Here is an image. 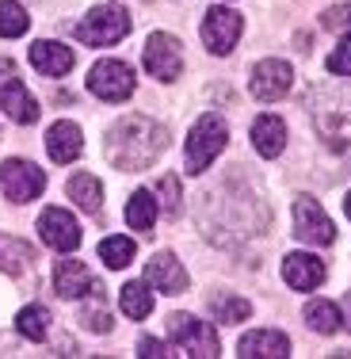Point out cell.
Returning a JSON list of instances; mask_svg holds the SVG:
<instances>
[{
    "label": "cell",
    "mask_w": 351,
    "mask_h": 359,
    "mask_svg": "<svg viewBox=\"0 0 351 359\" xmlns=\"http://www.w3.org/2000/svg\"><path fill=\"white\" fill-rule=\"evenodd\" d=\"M81 321H84V329H92V332H111V313L104 310V306H84L81 310Z\"/></svg>",
    "instance_id": "4dcf8cb0"
},
{
    "label": "cell",
    "mask_w": 351,
    "mask_h": 359,
    "mask_svg": "<svg viewBox=\"0 0 351 359\" xmlns=\"http://www.w3.org/2000/svg\"><path fill=\"white\" fill-rule=\"evenodd\" d=\"M290 84H294V69H290L287 62H279V57H263V62H256L252 76H248V88H252L256 100H263V104H275L290 92Z\"/></svg>",
    "instance_id": "8fae6325"
},
{
    "label": "cell",
    "mask_w": 351,
    "mask_h": 359,
    "mask_svg": "<svg viewBox=\"0 0 351 359\" xmlns=\"http://www.w3.org/2000/svg\"><path fill=\"white\" fill-rule=\"evenodd\" d=\"M321 23L329 31H351V4H336L321 15Z\"/></svg>",
    "instance_id": "1f68e13d"
},
{
    "label": "cell",
    "mask_w": 351,
    "mask_h": 359,
    "mask_svg": "<svg viewBox=\"0 0 351 359\" xmlns=\"http://www.w3.org/2000/svg\"><path fill=\"white\" fill-rule=\"evenodd\" d=\"M138 355H142V359H153V355H157V359H168L172 352H168L165 340H157V337H142V340H138Z\"/></svg>",
    "instance_id": "d6a6232c"
},
{
    "label": "cell",
    "mask_w": 351,
    "mask_h": 359,
    "mask_svg": "<svg viewBox=\"0 0 351 359\" xmlns=\"http://www.w3.org/2000/svg\"><path fill=\"white\" fill-rule=\"evenodd\" d=\"M130 12L123 4H96L81 23L73 27V39H81L84 46H115L130 35Z\"/></svg>",
    "instance_id": "3957f363"
},
{
    "label": "cell",
    "mask_w": 351,
    "mask_h": 359,
    "mask_svg": "<svg viewBox=\"0 0 351 359\" xmlns=\"http://www.w3.org/2000/svg\"><path fill=\"white\" fill-rule=\"evenodd\" d=\"M46 153L50 161H57V165H73L76 157L84 153V138H81V126L76 123H54L46 130Z\"/></svg>",
    "instance_id": "2e32d148"
},
{
    "label": "cell",
    "mask_w": 351,
    "mask_h": 359,
    "mask_svg": "<svg viewBox=\"0 0 351 359\" xmlns=\"http://www.w3.org/2000/svg\"><path fill=\"white\" fill-rule=\"evenodd\" d=\"M31 15L20 0H0V39H20L27 35Z\"/></svg>",
    "instance_id": "484cf974"
},
{
    "label": "cell",
    "mask_w": 351,
    "mask_h": 359,
    "mask_svg": "<svg viewBox=\"0 0 351 359\" xmlns=\"http://www.w3.org/2000/svg\"><path fill=\"white\" fill-rule=\"evenodd\" d=\"M65 191H69V199H73L81 210H88V215H96V210L104 207V184H99V180L92 176V172H76V176H69Z\"/></svg>",
    "instance_id": "ffe728a7"
},
{
    "label": "cell",
    "mask_w": 351,
    "mask_h": 359,
    "mask_svg": "<svg viewBox=\"0 0 351 359\" xmlns=\"http://www.w3.org/2000/svg\"><path fill=\"white\" fill-rule=\"evenodd\" d=\"M329 73H336V76H351V35L347 39H340V46L329 54Z\"/></svg>",
    "instance_id": "f546056e"
},
{
    "label": "cell",
    "mask_w": 351,
    "mask_h": 359,
    "mask_svg": "<svg viewBox=\"0 0 351 359\" xmlns=\"http://www.w3.org/2000/svg\"><path fill=\"white\" fill-rule=\"evenodd\" d=\"M88 92L99 100H107V104H123L134 92V69L126 62H118V57H104V62H96L88 73Z\"/></svg>",
    "instance_id": "5b68a950"
},
{
    "label": "cell",
    "mask_w": 351,
    "mask_h": 359,
    "mask_svg": "<svg viewBox=\"0 0 351 359\" xmlns=\"http://www.w3.org/2000/svg\"><path fill=\"white\" fill-rule=\"evenodd\" d=\"M241 31H245V20L233 8H210V12L202 15V42H207V50L218 57H226L229 50L237 46Z\"/></svg>",
    "instance_id": "30bf717a"
},
{
    "label": "cell",
    "mask_w": 351,
    "mask_h": 359,
    "mask_svg": "<svg viewBox=\"0 0 351 359\" xmlns=\"http://www.w3.org/2000/svg\"><path fill=\"white\" fill-rule=\"evenodd\" d=\"M145 283L157 287L160 294H184L187 290V271L172 252H157L145 264Z\"/></svg>",
    "instance_id": "9a60e30c"
},
{
    "label": "cell",
    "mask_w": 351,
    "mask_h": 359,
    "mask_svg": "<svg viewBox=\"0 0 351 359\" xmlns=\"http://www.w3.org/2000/svg\"><path fill=\"white\" fill-rule=\"evenodd\" d=\"M168 340L191 359H214L218 355V332H214V325L191 318V313H172V318H168Z\"/></svg>",
    "instance_id": "277c9868"
},
{
    "label": "cell",
    "mask_w": 351,
    "mask_h": 359,
    "mask_svg": "<svg viewBox=\"0 0 351 359\" xmlns=\"http://www.w3.org/2000/svg\"><path fill=\"white\" fill-rule=\"evenodd\" d=\"M252 145L260 157H279L287 149V123L279 115H260L252 123Z\"/></svg>",
    "instance_id": "d6986e66"
},
{
    "label": "cell",
    "mask_w": 351,
    "mask_h": 359,
    "mask_svg": "<svg viewBox=\"0 0 351 359\" xmlns=\"http://www.w3.org/2000/svg\"><path fill=\"white\" fill-rule=\"evenodd\" d=\"M153 222H157V195L138 187V191L126 199V226L138 229V233H149Z\"/></svg>",
    "instance_id": "7402d4cb"
},
{
    "label": "cell",
    "mask_w": 351,
    "mask_h": 359,
    "mask_svg": "<svg viewBox=\"0 0 351 359\" xmlns=\"http://www.w3.org/2000/svg\"><path fill=\"white\" fill-rule=\"evenodd\" d=\"M344 215L351 218V191H347V199H344Z\"/></svg>",
    "instance_id": "e575fe53"
},
{
    "label": "cell",
    "mask_w": 351,
    "mask_h": 359,
    "mask_svg": "<svg viewBox=\"0 0 351 359\" xmlns=\"http://www.w3.org/2000/svg\"><path fill=\"white\" fill-rule=\"evenodd\" d=\"M241 359H287L290 355V337L279 329H256L245 332L241 344H237Z\"/></svg>",
    "instance_id": "5bb4252c"
},
{
    "label": "cell",
    "mask_w": 351,
    "mask_h": 359,
    "mask_svg": "<svg viewBox=\"0 0 351 359\" xmlns=\"http://www.w3.org/2000/svg\"><path fill=\"white\" fill-rule=\"evenodd\" d=\"M31 65H35L42 76H65L73 69V50L62 46V42L42 39V42L31 46Z\"/></svg>",
    "instance_id": "ac0fdd59"
},
{
    "label": "cell",
    "mask_w": 351,
    "mask_h": 359,
    "mask_svg": "<svg viewBox=\"0 0 351 359\" xmlns=\"http://www.w3.org/2000/svg\"><path fill=\"white\" fill-rule=\"evenodd\" d=\"M145 73L153 76V81H165L172 84L179 73H184V50H179V42L168 35V31H153L149 42H145Z\"/></svg>",
    "instance_id": "8992f818"
},
{
    "label": "cell",
    "mask_w": 351,
    "mask_h": 359,
    "mask_svg": "<svg viewBox=\"0 0 351 359\" xmlns=\"http://www.w3.org/2000/svg\"><path fill=\"white\" fill-rule=\"evenodd\" d=\"M305 325H310L313 332H321V337L336 332L340 329V306L329 302V298H310V302H305Z\"/></svg>",
    "instance_id": "603a6c76"
},
{
    "label": "cell",
    "mask_w": 351,
    "mask_h": 359,
    "mask_svg": "<svg viewBox=\"0 0 351 359\" xmlns=\"http://www.w3.org/2000/svg\"><path fill=\"white\" fill-rule=\"evenodd\" d=\"M0 111H4L12 123H20V126L39 123V111H42L35 104V96L23 88V81L15 76V65L12 62L0 65Z\"/></svg>",
    "instance_id": "52a82bcc"
},
{
    "label": "cell",
    "mask_w": 351,
    "mask_h": 359,
    "mask_svg": "<svg viewBox=\"0 0 351 359\" xmlns=\"http://www.w3.org/2000/svg\"><path fill=\"white\" fill-rule=\"evenodd\" d=\"M99 283L92 279V271L81 260H57L54 268V290L62 298H84L88 290H96Z\"/></svg>",
    "instance_id": "e0dca14e"
},
{
    "label": "cell",
    "mask_w": 351,
    "mask_h": 359,
    "mask_svg": "<svg viewBox=\"0 0 351 359\" xmlns=\"http://www.w3.org/2000/svg\"><path fill=\"white\" fill-rule=\"evenodd\" d=\"M50 321L54 318H50L46 306H23L20 318H15V329H20V337H27V340H46Z\"/></svg>",
    "instance_id": "4316f807"
},
{
    "label": "cell",
    "mask_w": 351,
    "mask_h": 359,
    "mask_svg": "<svg viewBox=\"0 0 351 359\" xmlns=\"http://www.w3.org/2000/svg\"><path fill=\"white\" fill-rule=\"evenodd\" d=\"M210 313L221 325H241L248 313H252V306H248L245 298H237V294H214L210 298Z\"/></svg>",
    "instance_id": "83f0119b"
},
{
    "label": "cell",
    "mask_w": 351,
    "mask_h": 359,
    "mask_svg": "<svg viewBox=\"0 0 351 359\" xmlns=\"http://www.w3.org/2000/svg\"><path fill=\"white\" fill-rule=\"evenodd\" d=\"M157 210H165V215H179V180L176 176H160V184H157Z\"/></svg>",
    "instance_id": "f1b7e54d"
},
{
    "label": "cell",
    "mask_w": 351,
    "mask_h": 359,
    "mask_svg": "<svg viewBox=\"0 0 351 359\" xmlns=\"http://www.w3.org/2000/svg\"><path fill=\"white\" fill-rule=\"evenodd\" d=\"M282 279L290 290H317L324 283V260L313 252H290L282 260Z\"/></svg>",
    "instance_id": "4fadbf2b"
},
{
    "label": "cell",
    "mask_w": 351,
    "mask_h": 359,
    "mask_svg": "<svg viewBox=\"0 0 351 359\" xmlns=\"http://www.w3.org/2000/svg\"><path fill=\"white\" fill-rule=\"evenodd\" d=\"M294 237L305 245H332L336 241V226L332 218L321 210V203L310 195H298L294 199Z\"/></svg>",
    "instance_id": "9c48e42d"
},
{
    "label": "cell",
    "mask_w": 351,
    "mask_h": 359,
    "mask_svg": "<svg viewBox=\"0 0 351 359\" xmlns=\"http://www.w3.org/2000/svg\"><path fill=\"white\" fill-rule=\"evenodd\" d=\"M229 142V126L221 115H199V123L191 126V134H187V149H184V165H187V176H202L210 168V161L218 157L221 149H226Z\"/></svg>",
    "instance_id": "7a4b0ae2"
},
{
    "label": "cell",
    "mask_w": 351,
    "mask_h": 359,
    "mask_svg": "<svg viewBox=\"0 0 351 359\" xmlns=\"http://www.w3.org/2000/svg\"><path fill=\"white\" fill-rule=\"evenodd\" d=\"M165 145H168L165 126H157L145 115H126L107 134V161L118 172H142L165 153Z\"/></svg>",
    "instance_id": "6da1fadb"
},
{
    "label": "cell",
    "mask_w": 351,
    "mask_h": 359,
    "mask_svg": "<svg viewBox=\"0 0 351 359\" xmlns=\"http://www.w3.org/2000/svg\"><path fill=\"white\" fill-rule=\"evenodd\" d=\"M42 187H46V172H42L39 165H31V161L15 157V161H4V165H0V191L12 203L39 199Z\"/></svg>",
    "instance_id": "ba28073f"
},
{
    "label": "cell",
    "mask_w": 351,
    "mask_h": 359,
    "mask_svg": "<svg viewBox=\"0 0 351 359\" xmlns=\"http://www.w3.org/2000/svg\"><path fill=\"white\" fill-rule=\"evenodd\" d=\"M340 325H344V329L351 332V290L344 294V306H340Z\"/></svg>",
    "instance_id": "836d02e7"
},
{
    "label": "cell",
    "mask_w": 351,
    "mask_h": 359,
    "mask_svg": "<svg viewBox=\"0 0 351 359\" xmlns=\"http://www.w3.org/2000/svg\"><path fill=\"white\" fill-rule=\"evenodd\" d=\"M31 260H35V249H31L27 241H20V237H12V233H0V271L20 276V271L31 268Z\"/></svg>",
    "instance_id": "44dd1931"
},
{
    "label": "cell",
    "mask_w": 351,
    "mask_h": 359,
    "mask_svg": "<svg viewBox=\"0 0 351 359\" xmlns=\"http://www.w3.org/2000/svg\"><path fill=\"white\" fill-rule=\"evenodd\" d=\"M39 233H42V241H46L50 249H57V252H73L76 245H81V226H76V218L65 207H46L42 210Z\"/></svg>",
    "instance_id": "7c38bea8"
},
{
    "label": "cell",
    "mask_w": 351,
    "mask_h": 359,
    "mask_svg": "<svg viewBox=\"0 0 351 359\" xmlns=\"http://www.w3.org/2000/svg\"><path fill=\"white\" fill-rule=\"evenodd\" d=\"M118 302H123V313L130 321H145L153 310V290H149V283H126Z\"/></svg>",
    "instance_id": "d4e9b609"
},
{
    "label": "cell",
    "mask_w": 351,
    "mask_h": 359,
    "mask_svg": "<svg viewBox=\"0 0 351 359\" xmlns=\"http://www.w3.org/2000/svg\"><path fill=\"white\" fill-rule=\"evenodd\" d=\"M134 256H138V245H134L126 233H115V237H104V241H99V260H104L107 268H115V271L130 268Z\"/></svg>",
    "instance_id": "cb8c5ba5"
}]
</instances>
